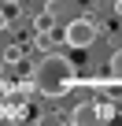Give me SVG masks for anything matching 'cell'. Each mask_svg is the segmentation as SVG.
I'll return each mask as SVG.
<instances>
[{
  "label": "cell",
  "instance_id": "1",
  "mask_svg": "<svg viewBox=\"0 0 122 126\" xmlns=\"http://www.w3.org/2000/svg\"><path fill=\"white\" fill-rule=\"evenodd\" d=\"M74 63L67 59V56H44L37 67H33V89L41 93V96H52V100H59V96H67L70 89H74Z\"/></svg>",
  "mask_w": 122,
  "mask_h": 126
},
{
  "label": "cell",
  "instance_id": "8",
  "mask_svg": "<svg viewBox=\"0 0 122 126\" xmlns=\"http://www.w3.org/2000/svg\"><path fill=\"white\" fill-rule=\"evenodd\" d=\"M8 26H11V19H8V11H4V4H0V33H4Z\"/></svg>",
  "mask_w": 122,
  "mask_h": 126
},
{
  "label": "cell",
  "instance_id": "3",
  "mask_svg": "<svg viewBox=\"0 0 122 126\" xmlns=\"http://www.w3.org/2000/svg\"><path fill=\"white\" fill-rule=\"evenodd\" d=\"M70 122H74V126H93V122H100V115H96V100H81V104H74Z\"/></svg>",
  "mask_w": 122,
  "mask_h": 126
},
{
  "label": "cell",
  "instance_id": "4",
  "mask_svg": "<svg viewBox=\"0 0 122 126\" xmlns=\"http://www.w3.org/2000/svg\"><path fill=\"white\" fill-rule=\"evenodd\" d=\"M33 30H37V33H52V30H55V11H48V8H44V11L33 19Z\"/></svg>",
  "mask_w": 122,
  "mask_h": 126
},
{
  "label": "cell",
  "instance_id": "9",
  "mask_svg": "<svg viewBox=\"0 0 122 126\" xmlns=\"http://www.w3.org/2000/svg\"><path fill=\"white\" fill-rule=\"evenodd\" d=\"M115 15H118V19H122V0H115Z\"/></svg>",
  "mask_w": 122,
  "mask_h": 126
},
{
  "label": "cell",
  "instance_id": "10",
  "mask_svg": "<svg viewBox=\"0 0 122 126\" xmlns=\"http://www.w3.org/2000/svg\"><path fill=\"white\" fill-rule=\"evenodd\" d=\"M0 4H8V8H15V4H22V0H0Z\"/></svg>",
  "mask_w": 122,
  "mask_h": 126
},
{
  "label": "cell",
  "instance_id": "11",
  "mask_svg": "<svg viewBox=\"0 0 122 126\" xmlns=\"http://www.w3.org/2000/svg\"><path fill=\"white\" fill-rule=\"evenodd\" d=\"M0 119H4V111H0Z\"/></svg>",
  "mask_w": 122,
  "mask_h": 126
},
{
  "label": "cell",
  "instance_id": "2",
  "mask_svg": "<svg viewBox=\"0 0 122 126\" xmlns=\"http://www.w3.org/2000/svg\"><path fill=\"white\" fill-rule=\"evenodd\" d=\"M96 41V19L93 15H81V19H70L63 26V45L67 48H89Z\"/></svg>",
  "mask_w": 122,
  "mask_h": 126
},
{
  "label": "cell",
  "instance_id": "7",
  "mask_svg": "<svg viewBox=\"0 0 122 126\" xmlns=\"http://www.w3.org/2000/svg\"><path fill=\"white\" fill-rule=\"evenodd\" d=\"M115 111H118V108H115L111 100H96V115H100V122H107V119H115Z\"/></svg>",
  "mask_w": 122,
  "mask_h": 126
},
{
  "label": "cell",
  "instance_id": "5",
  "mask_svg": "<svg viewBox=\"0 0 122 126\" xmlns=\"http://www.w3.org/2000/svg\"><path fill=\"white\" fill-rule=\"evenodd\" d=\"M22 45H8L4 48V56H0V63H4V67H19V63H22Z\"/></svg>",
  "mask_w": 122,
  "mask_h": 126
},
{
  "label": "cell",
  "instance_id": "6",
  "mask_svg": "<svg viewBox=\"0 0 122 126\" xmlns=\"http://www.w3.org/2000/svg\"><path fill=\"white\" fill-rule=\"evenodd\" d=\"M107 71H111V82L115 85H122V48L111 56V63H107Z\"/></svg>",
  "mask_w": 122,
  "mask_h": 126
}]
</instances>
